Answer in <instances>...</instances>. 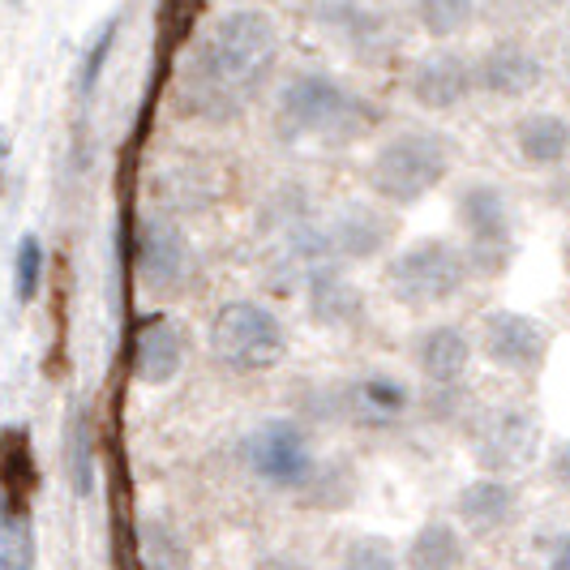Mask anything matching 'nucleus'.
<instances>
[{"label":"nucleus","instance_id":"11","mask_svg":"<svg viewBox=\"0 0 570 570\" xmlns=\"http://www.w3.org/2000/svg\"><path fill=\"white\" fill-rule=\"evenodd\" d=\"M400 236V219L377 202H352L322 228V245L331 262H373Z\"/></svg>","mask_w":570,"mask_h":570},{"label":"nucleus","instance_id":"18","mask_svg":"<svg viewBox=\"0 0 570 570\" xmlns=\"http://www.w3.org/2000/svg\"><path fill=\"white\" fill-rule=\"evenodd\" d=\"M185 370V331L171 317H146L134 340V377L142 386H168Z\"/></svg>","mask_w":570,"mask_h":570},{"label":"nucleus","instance_id":"1","mask_svg":"<svg viewBox=\"0 0 570 570\" xmlns=\"http://www.w3.org/2000/svg\"><path fill=\"white\" fill-rule=\"evenodd\" d=\"M279 60V30L262 9H228L198 39L185 65V104L198 116H236Z\"/></svg>","mask_w":570,"mask_h":570},{"label":"nucleus","instance_id":"17","mask_svg":"<svg viewBox=\"0 0 570 570\" xmlns=\"http://www.w3.org/2000/svg\"><path fill=\"white\" fill-rule=\"evenodd\" d=\"M472 356H476V343L468 340V331L455 322L425 326L412 340V365L429 386H463V377L472 370Z\"/></svg>","mask_w":570,"mask_h":570},{"label":"nucleus","instance_id":"5","mask_svg":"<svg viewBox=\"0 0 570 570\" xmlns=\"http://www.w3.org/2000/svg\"><path fill=\"white\" fill-rule=\"evenodd\" d=\"M210 356L232 373H271L287 356V326L271 305L228 301L210 317Z\"/></svg>","mask_w":570,"mask_h":570},{"label":"nucleus","instance_id":"21","mask_svg":"<svg viewBox=\"0 0 570 570\" xmlns=\"http://www.w3.org/2000/svg\"><path fill=\"white\" fill-rule=\"evenodd\" d=\"M326 22H331L326 30H335L343 43H352L356 52H377L386 43V22L373 13L370 4H361V0H340Z\"/></svg>","mask_w":570,"mask_h":570},{"label":"nucleus","instance_id":"8","mask_svg":"<svg viewBox=\"0 0 570 570\" xmlns=\"http://www.w3.org/2000/svg\"><path fill=\"white\" fill-rule=\"evenodd\" d=\"M245 463L262 485L279 489V493H301L317 472L314 438H309V429L287 421V416L262 421L245 442Z\"/></svg>","mask_w":570,"mask_h":570},{"label":"nucleus","instance_id":"13","mask_svg":"<svg viewBox=\"0 0 570 570\" xmlns=\"http://www.w3.org/2000/svg\"><path fill=\"white\" fill-rule=\"evenodd\" d=\"M472 69H476V95L507 99V104L528 99L544 82L541 52L523 39H493L485 52L472 60Z\"/></svg>","mask_w":570,"mask_h":570},{"label":"nucleus","instance_id":"7","mask_svg":"<svg viewBox=\"0 0 570 570\" xmlns=\"http://www.w3.org/2000/svg\"><path fill=\"white\" fill-rule=\"evenodd\" d=\"M468 451L481 472H523L537 463L541 451V416L528 407H485L468 421Z\"/></svg>","mask_w":570,"mask_h":570},{"label":"nucleus","instance_id":"24","mask_svg":"<svg viewBox=\"0 0 570 570\" xmlns=\"http://www.w3.org/2000/svg\"><path fill=\"white\" fill-rule=\"evenodd\" d=\"M309 511H343L352 498H356V481H352V472L347 468H322L317 463V472L309 476V485L296 493Z\"/></svg>","mask_w":570,"mask_h":570},{"label":"nucleus","instance_id":"14","mask_svg":"<svg viewBox=\"0 0 570 570\" xmlns=\"http://www.w3.org/2000/svg\"><path fill=\"white\" fill-rule=\"evenodd\" d=\"M519 489L511 485V476H476L455 493V519L468 537H498L519 523Z\"/></svg>","mask_w":570,"mask_h":570},{"label":"nucleus","instance_id":"25","mask_svg":"<svg viewBox=\"0 0 570 570\" xmlns=\"http://www.w3.org/2000/svg\"><path fill=\"white\" fill-rule=\"evenodd\" d=\"M43 287V245L39 236H22L18 240V254H13V296L18 305H30Z\"/></svg>","mask_w":570,"mask_h":570},{"label":"nucleus","instance_id":"15","mask_svg":"<svg viewBox=\"0 0 570 570\" xmlns=\"http://www.w3.org/2000/svg\"><path fill=\"white\" fill-rule=\"evenodd\" d=\"M189 240L185 232H176L171 224H146L138 232V249H134V271H138V284L150 296H168L176 287L189 279Z\"/></svg>","mask_w":570,"mask_h":570},{"label":"nucleus","instance_id":"20","mask_svg":"<svg viewBox=\"0 0 570 570\" xmlns=\"http://www.w3.org/2000/svg\"><path fill=\"white\" fill-rule=\"evenodd\" d=\"M403 562L416 570H446L468 562V544H463V528H455L451 519H429L416 528V537L407 541Z\"/></svg>","mask_w":570,"mask_h":570},{"label":"nucleus","instance_id":"9","mask_svg":"<svg viewBox=\"0 0 570 570\" xmlns=\"http://www.w3.org/2000/svg\"><path fill=\"white\" fill-rule=\"evenodd\" d=\"M412 412V391L407 382L391 373H356L326 386V416L356 429H395Z\"/></svg>","mask_w":570,"mask_h":570},{"label":"nucleus","instance_id":"10","mask_svg":"<svg viewBox=\"0 0 570 570\" xmlns=\"http://www.w3.org/2000/svg\"><path fill=\"white\" fill-rule=\"evenodd\" d=\"M476 340H481V352H485V361L493 365V370L532 377V373H541L544 361H549L553 331L532 314L493 309V314H485V322H481Z\"/></svg>","mask_w":570,"mask_h":570},{"label":"nucleus","instance_id":"27","mask_svg":"<svg viewBox=\"0 0 570 570\" xmlns=\"http://www.w3.org/2000/svg\"><path fill=\"white\" fill-rule=\"evenodd\" d=\"M544 476H549V485L558 489V493H567L570 498V438L549 451V459H544Z\"/></svg>","mask_w":570,"mask_h":570},{"label":"nucleus","instance_id":"22","mask_svg":"<svg viewBox=\"0 0 570 570\" xmlns=\"http://www.w3.org/2000/svg\"><path fill=\"white\" fill-rule=\"evenodd\" d=\"M65 472H69L73 493L90 498V489H95V438H90V421L82 412H73L69 429H65Z\"/></svg>","mask_w":570,"mask_h":570},{"label":"nucleus","instance_id":"4","mask_svg":"<svg viewBox=\"0 0 570 570\" xmlns=\"http://www.w3.org/2000/svg\"><path fill=\"white\" fill-rule=\"evenodd\" d=\"M455 224L463 232V254H468L472 275L498 279L511 271L519 232H514V210L502 185H493V180L463 185L455 198Z\"/></svg>","mask_w":570,"mask_h":570},{"label":"nucleus","instance_id":"29","mask_svg":"<svg viewBox=\"0 0 570 570\" xmlns=\"http://www.w3.org/2000/svg\"><path fill=\"white\" fill-rule=\"evenodd\" d=\"M4 155H9V138H4V129H0V164H4Z\"/></svg>","mask_w":570,"mask_h":570},{"label":"nucleus","instance_id":"12","mask_svg":"<svg viewBox=\"0 0 570 570\" xmlns=\"http://www.w3.org/2000/svg\"><path fill=\"white\" fill-rule=\"evenodd\" d=\"M407 95L425 112H455L476 95V69L455 48H433L407 69Z\"/></svg>","mask_w":570,"mask_h":570},{"label":"nucleus","instance_id":"6","mask_svg":"<svg viewBox=\"0 0 570 570\" xmlns=\"http://www.w3.org/2000/svg\"><path fill=\"white\" fill-rule=\"evenodd\" d=\"M472 271H468V254L451 236H425L412 240L407 249L391 257L386 266V287L395 292V301L407 309H433L455 301L468 287Z\"/></svg>","mask_w":570,"mask_h":570},{"label":"nucleus","instance_id":"3","mask_svg":"<svg viewBox=\"0 0 570 570\" xmlns=\"http://www.w3.org/2000/svg\"><path fill=\"white\" fill-rule=\"evenodd\" d=\"M455 171V146L433 129H400L373 150L370 189L386 206H416Z\"/></svg>","mask_w":570,"mask_h":570},{"label":"nucleus","instance_id":"28","mask_svg":"<svg viewBox=\"0 0 570 570\" xmlns=\"http://www.w3.org/2000/svg\"><path fill=\"white\" fill-rule=\"evenodd\" d=\"M541 544H544V558H549V567H558V570L570 567V528H558V532H549Z\"/></svg>","mask_w":570,"mask_h":570},{"label":"nucleus","instance_id":"16","mask_svg":"<svg viewBox=\"0 0 570 570\" xmlns=\"http://www.w3.org/2000/svg\"><path fill=\"white\" fill-rule=\"evenodd\" d=\"M305 305H309V317L326 331H356L370 317L365 292L352 284V275L343 266H331V262H317L309 271Z\"/></svg>","mask_w":570,"mask_h":570},{"label":"nucleus","instance_id":"2","mask_svg":"<svg viewBox=\"0 0 570 570\" xmlns=\"http://www.w3.org/2000/svg\"><path fill=\"white\" fill-rule=\"evenodd\" d=\"M377 116L365 95L331 73H296L275 95V129L287 142H356Z\"/></svg>","mask_w":570,"mask_h":570},{"label":"nucleus","instance_id":"26","mask_svg":"<svg viewBox=\"0 0 570 570\" xmlns=\"http://www.w3.org/2000/svg\"><path fill=\"white\" fill-rule=\"evenodd\" d=\"M343 567L391 570V567H400V549L386 541V537H377V532H361V537H352L347 549H343Z\"/></svg>","mask_w":570,"mask_h":570},{"label":"nucleus","instance_id":"23","mask_svg":"<svg viewBox=\"0 0 570 570\" xmlns=\"http://www.w3.org/2000/svg\"><path fill=\"white\" fill-rule=\"evenodd\" d=\"M412 13L429 39H455L472 27L476 0H412Z\"/></svg>","mask_w":570,"mask_h":570},{"label":"nucleus","instance_id":"19","mask_svg":"<svg viewBox=\"0 0 570 570\" xmlns=\"http://www.w3.org/2000/svg\"><path fill=\"white\" fill-rule=\"evenodd\" d=\"M514 150L528 168H562L570 159V120L562 112H528L514 120Z\"/></svg>","mask_w":570,"mask_h":570}]
</instances>
